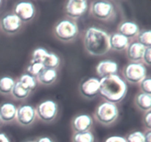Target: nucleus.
<instances>
[{"instance_id":"4be33fe9","label":"nucleus","mask_w":151,"mask_h":142,"mask_svg":"<svg viewBox=\"0 0 151 142\" xmlns=\"http://www.w3.org/2000/svg\"><path fill=\"white\" fill-rule=\"evenodd\" d=\"M15 83L16 81L12 77L7 76V75L1 77L0 78V93L2 94L11 93Z\"/></svg>"},{"instance_id":"4468645a","label":"nucleus","mask_w":151,"mask_h":142,"mask_svg":"<svg viewBox=\"0 0 151 142\" xmlns=\"http://www.w3.org/2000/svg\"><path fill=\"white\" fill-rule=\"evenodd\" d=\"M119 67L116 62L112 60H104L99 62L96 67V72L100 78L116 74Z\"/></svg>"},{"instance_id":"b1692460","label":"nucleus","mask_w":151,"mask_h":142,"mask_svg":"<svg viewBox=\"0 0 151 142\" xmlns=\"http://www.w3.org/2000/svg\"><path fill=\"white\" fill-rule=\"evenodd\" d=\"M42 64L44 66V68L56 69L60 64V59L55 53L48 52L42 62Z\"/></svg>"},{"instance_id":"39448f33","label":"nucleus","mask_w":151,"mask_h":142,"mask_svg":"<svg viewBox=\"0 0 151 142\" xmlns=\"http://www.w3.org/2000/svg\"><path fill=\"white\" fill-rule=\"evenodd\" d=\"M123 74L127 81L138 84L147 76V67L141 62H131L125 67Z\"/></svg>"},{"instance_id":"7c9ffc66","label":"nucleus","mask_w":151,"mask_h":142,"mask_svg":"<svg viewBox=\"0 0 151 142\" xmlns=\"http://www.w3.org/2000/svg\"><path fill=\"white\" fill-rule=\"evenodd\" d=\"M142 60L147 65H150L151 64V47H146L145 50L144 55H143Z\"/></svg>"},{"instance_id":"0eeeda50","label":"nucleus","mask_w":151,"mask_h":142,"mask_svg":"<svg viewBox=\"0 0 151 142\" xmlns=\"http://www.w3.org/2000/svg\"><path fill=\"white\" fill-rule=\"evenodd\" d=\"M91 13L100 20H108L111 17L114 7L111 2L108 1H95L91 7Z\"/></svg>"},{"instance_id":"4c0bfd02","label":"nucleus","mask_w":151,"mask_h":142,"mask_svg":"<svg viewBox=\"0 0 151 142\" xmlns=\"http://www.w3.org/2000/svg\"><path fill=\"white\" fill-rule=\"evenodd\" d=\"M1 118H0V123H1Z\"/></svg>"},{"instance_id":"2f4dec72","label":"nucleus","mask_w":151,"mask_h":142,"mask_svg":"<svg viewBox=\"0 0 151 142\" xmlns=\"http://www.w3.org/2000/svg\"><path fill=\"white\" fill-rule=\"evenodd\" d=\"M144 124L147 130H151V111L145 112L144 115Z\"/></svg>"},{"instance_id":"6ab92c4d","label":"nucleus","mask_w":151,"mask_h":142,"mask_svg":"<svg viewBox=\"0 0 151 142\" xmlns=\"http://www.w3.org/2000/svg\"><path fill=\"white\" fill-rule=\"evenodd\" d=\"M36 79L44 85H50L55 81L58 78V72L56 69L44 68L36 77Z\"/></svg>"},{"instance_id":"9d476101","label":"nucleus","mask_w":151,"mask_h":142,"mask_svg":"<svg viewBox=\"0 0 151 142\" xmlns=\"http://www.w3.org/2000/svg\"><path fill=\"white\" fill-rule=\"evenodd\" d=\"M100 79L96 77H91L83 81L80 84L81 95L87 99H93L99 93Z\"/></svg>"},{"instance_id":"cd10ccee","label":"nucleus","mask_w":151,"mask_h":142,"mask_svg":"<svg viewBox=\"0 0 151 142\" xmlns=\"http://www.w3.org/2000/svg\"><path fill=\"white\" fill-rule=\"evenodd\" d=\"M48 53L46 49L43 48V47H38L36 48L35 50H33L32 54V61H35V62H41L44 61V58L47 56V54Z\"/></svg>"},{"instance_id":"20e7f679","label":"nucleus","mask_w":151,"mask_h":142,"mask_svg":"<svg viewBox=\"0 0 151 142\" xmlns=\"http://www.w3.org/2000/svg\"><path fill=\"white\" fill-rule=\"evenodd\" d=\"M55 33L61 41L72 40L78 33V28L75 22L69 19H63L58 22L55 27Z\"/></svg>"},{"instance_id":"f3484780","label":"nucleus","mask_w":151,"mask_h":142,"mask_svg":"<svg viewBox=\"0 0 151 142\" xmlns=\"http://www.w3.org/2000/svg\"><path fill=\"white\" fill-rule=\"evenodd\" d=\"M17 106L11 102H4L0 105V118L4 122H10L16 119Z\"/></svg>"},{"instance_id":"c756f323","label":"nucleus","mask_w":151,"mask_h":142,"mask_svg":"<svg viewBox=\"0 0 151 142\" xmlns=\"http://www.w3.org/2000/svg\"><path fill=\"white\" fill-rule=\"evenodd\" d=\"M139 84L142 93L151 95V78L150 76L147 75Z\"/></svg>"},{"instance_id":"1a4fd4ad","label":"nucleus","mask_w":151,"mask_h":142,"mask_svg":"<svg viewBox=\"0 0 151 142\" xmlns=\"http://www.w3.org/2000/svg\"><path fill=\"white\" fill-rule=\"evenodd\" d=\"M35 13V6L30 1H19L14 7V14L24 22L33 19Z\"/></svg>"},{"instance_id":"5701e85b","label":"nucleus","mask_w":151,"mask_h":142,"mask_svg":"<svg viewBox=\"0 0 151 142\" xmlns=\"http://www.w3.org/2000/svg\"><path fill=\"white\" fill-rule=\"evenodd\" d=\"M29 93H30V91L25 88L24 87H23L19 81L15 83L13 90L11 91L13 97L18 100H22V99H26L29 96Z\"/></svg>"},{"instance_id":"c85d7f7f","label":"nucleus","mask_w":151,"mask_h":142,"mask_svg":"<svg viewBox=\"0 0 151 142\" xmlns=\"http://www.w3.org/2000/svg\"><path fill=\"white\" fill-rule=\"evenodd\" d=\"M127 142H145V134L142 131H134L128 135Z\"/></svg>"},{"instance_id":"423d86ee","label":"nucleus","mask_w":151,"mask_h":142,"mask_svg":"<svg viewBox=\"0 0 151 142\" xmlns=\"http://www.w3.org/2000/svg\"><path fill=\"white\" fill-rule=\"evenodd\" d=\"M58 104L55 101L47 99L38 105L35 109L37 115L41 121L50 122L56 118L58 115Z\"/></svg>"},{"instance_id":"412c9836","label":"nucleus","mask_w":151,"mask_h":142,"mask_svg":"<svg viewBox=\"0 0 151 142\" xmlns=\"http://www.w3.org/2000/svg\"><path fill=\"white\" fill-rule=\"evenodd\" d=\"M19 81L23 87H24L25 88L27 89L30 92L35 90V87H37V83H38L35 77L32 76L28 73L22 74L19 78Z\"/></svg>"},{"instance_id":"dca6fc26","label":"nucleus","mask_w":151,"mask_h":142,"mask_svg":"<svg viewBox=\"0 0 151 142\" xmlns=\"http://www.w3.org/2000/svg\"><path fill=\"white\" fill-rule=\"evenodd\" d=\"M109 45L112 50L122 51L129 45V38L119 33H113L109 35Z\"/></svg>"},{"instance_id":"6e6552de","label":"nucleus","mask_w":151,"mask_h":142,"mask_svg":"<svg viewBox=\"0 0 151 142\" xmlns=\"http://www.w3.org/2000/svg\"><path fill=\"white\" fill-rule=\"evenodd\" d=\"M36 116L35 109L31 105H21L17 107L16 119L20 125L27 127L32 124Z\"/></svg>"},{"instance_id":"f03ea898","label":"nucleus","mask_w":151,"mask_h":142,"mask_svg":"<svg viewBox=\"0 0 151 142\" xmlns=\"http://www.w3.org/2000/svg\"><path fill=\"white\" fill-rule=\"evenodd\" d=\"M83 44L90 55L103 56L111 50L109 34L97 27H90L85 31Z\"/></svg>"},{"instance_id":"473e14b6","label":"nucleus","mask_w":151,"mask_h":142,"mask_svg":"<svg viewBox=\"0 0 151 142\" xmlns=\"http://www.w3.org/2000/svg\"><path fill=\"white\" fill-rule=\"evenodd\" d=\"M105 142H127L125 138L119 135H112L108 138Z\"/></svg>"},{"instance_id":"f704fd0d","label":"nucleus","mask_w":151,"mask_h":142,"mask_svg":"<svg viewBox=\"0 0 151 142\" xmlns=\"http://www.w3.org/2000/svg\"><path fill=\"white\" fill-rule=\"evenodd\" d=\"M145 134V142H151V130H147Z\"/></svg>"},{"instance_id":"2eb2a0df","label":"nucleus","mask_w":151,"mask_h":142,"mask_svg":"<svg viewBox=\"0 0 151 142\" xmlns=\"http://www.w3.org/2000/svg\"><path fill=\"white\" fill-rule=\"evenodd\" d=\"M145 49L146 47L138 41H133L129 43L127 47V56L133 62H139L142 60Z\"/></svg>"},{"instance_id":"72a5a7b5","label":"nucleus","mask_w":151,"mask_h":142,"mask_svg":"<svg viewBox=\"0 0 151 142\" xmlns=\"http://www.w3.org/2000/svg\"><path fill=\"white\" fill-rule=\"evenodd\" d=\"M0 142H10V140L5 133H0Z\"/></svg>"},{"instance_id":"a211bd4d","label":"nucleus","mask_w":151,"mask_h":142,"mask_svg":"<svg viewBox=\"0 0 151 142\" xmlns=\"http://www.w3.org/2000/svg\"><path fill=\"white\" fill-rule=\"evenodd\" d=\"M118 31L119 33L122 34L128 38H133L138 35L139 32V27L136 22L125 21L119 25Z\"/></svg>"},{"instance_id":"7ed1b4c3","label":"nucleus","mask_w":151,"mask_h":142,"mask_svg":"<svg viewBox=\"0 0 151 142\" xmlns=\"http://www.w3.org/2000/svg\"><path fill=\"white\" fill-rule=\"evenodd\" d=\"M119 115V109L116 104L104 101L100 104L95 111L97 121L104 125H109L114 122Z\"/></svg>"},{"instance_id":"58836bf2","label":"nucleus","mask_w":151,"mask_h":142,"mask_svg":"<svg viewBox=\"0 0 151 142\" xmlns=\"http://www.w3.org/2000/svg\"><path fill=\"white\" fill-rule=\"evenodd\" d=\"M29 142H35V141H29Z\"/></svg>"},{"instance_id":"393cba45","label":"nucleus","mask_w":151,"mask_h":142,"mask_svg":"<svg viewBox=\"0 0 151 142\" xmlns=\"http://www.w3.org/2000/svg\"><path fill=\"white\" fill-rule=\"evenodd\" d=\"M72 142H94V135L90 131L75 133L72 136Z\"/></svg>"},{"instance_id":"c9c22d12","label":"nucleus","mask_w":151,"mask_h":142,"mask_svg":"<svg viewBox=\"0 0 151 142\" xmlns=\"http://www.w3.org/2000/svg\"><path fill=\"white\" fill-rule=\"evenodd\" d=\"M35 142H54L53 140L50 138L47 137V136H44V137H41L40 138H38V140Z\"/></svg>"},{"instance_id":"bb28decb","label":"nucleus","mask_w":151,"mask_h":142,"mask_svg":"<svg viewBox=\"0 0 151 142\" xmlns=\"http://www.w3.org/2000/svg\"><path fill=\"white\" fill-rule=\"evenodd\" d=\"M44 69V66L41 62H35V61H31L30 64L27 68V73L32 76L36 78L38 75V74Z\"/></svg>"},{"instance_id":"e433bc0d","label":"nucleus","mask_w":151,"mask_h":142,"mask_svg":"<svg viewBox=\"0 0 151 142\" xmlns=\"http://www.w3.org/2000/svg\"><path fill=\"white\" fill-rule=\"evenodd\" d=\"M1 1H0V5H1Z\"/></svg>"},{"instance_id":"a878e982","label":"nucleus","mask_w":151,"mask_h":142,"mask_svg":"<svg viewBox=\"0 0 151 142\" xmlns=\"http://www.w3.org/2000/svg\"><path fill=\"white\" fill-rule=\"evenodd\" d=\"M138 42L145 47H151V31L150 30H144L139 31L137 35Z\"/></svg>"},{"instance_id":"9b49d317","label":"nucleus","mask_w":151,"mask_h":142,"mask_svg":"<svg viewBox=\"0 0 151 142\" xmlns=\"http://www.w3.org/2000/svg\"><path fill=\"white\" fill-rule=\"evenodd\" d=\"M88 9V1L86 0H69L66 2L65 10L69 17L77 19L82 16Z\"/></svg>"},{"instance_id":"f8f14e48","label":"nucleus","mask_w":151,"mask_h":142,"mask_svg":"<svg viewBox=\"0 0 151 142\" xmlns=\"http://www.w3.org/2000/svg\"><path fill=\"white\" fill-rule=\"evenodd\" d=\"M22 24V21L14 13L5 15L1 20V28L4 32L9 34H13L18 32Z\"/></svg>"},{"instance_id":"aec40b11","label":"nucleus","mask_w":151,"mask_h":142,"mask_svg":"<svg viewBox=\"0 0 151 142\" xmlns=\"http://www.w3.org/2000/svg\"><path fill=\"white\" fill-rule=\"evenodd\" d=\"M135 104L138 108L144 112L151 109V95L147 93H140L137 94L135 98Z\"/></svg>"},{"instance_id":"f257e3e1","label":"nucleus","mask_w":151,"mask_h":142,"mask_svg":"<svg viewBox=\"0 0 151 142\" xmlns=\"http://www.w3.org/2000/svg\"><path fill=\"white\" fill-rule=\"evenodd\" d=\"M128 92L126 82L117 74L109 75L100 79L99 94L106 101L119 103L123 100Z\"/></svg>"},{"instance_id":"ddd939ff","label":"nucleus","mask_w":151,"mask_h":142,"mask_svg":"<svg viewBox=\"0 0 151 142\" xmlns=\"http://www.w3.org/2000/svg\"><path fill=\"white\" fill-rule=\"evenodd\" d=\"M93 124V119L88 114H81L74 118L72 122V129L75 133L89 131Z\"/></svg>"}]
</instances>
